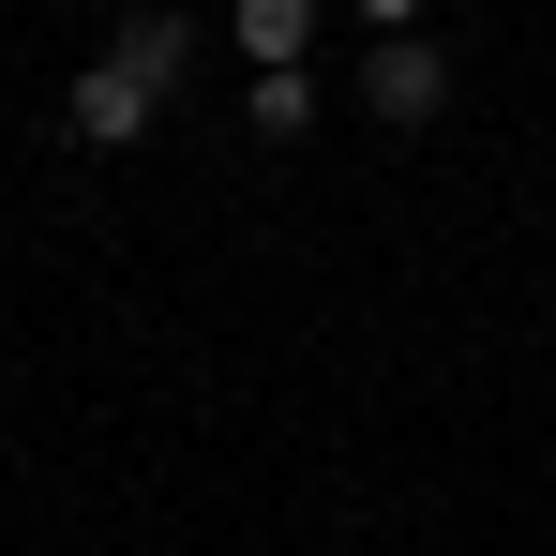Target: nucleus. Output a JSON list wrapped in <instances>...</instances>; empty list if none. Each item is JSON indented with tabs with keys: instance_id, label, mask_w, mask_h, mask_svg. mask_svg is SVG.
<instances>
[{
	"instance_id": "1",
	"label": "nucleus",
	"mask_w": 556,
	"mask_h": 556,
	"mask_svg": "<svg viewBox=\"0 0 556 556\" xmlns=\"http://www.w3.org/2000/svg\"><path fill=\"white\" fill-rule=\"evenodd\" d=\"M362 105L391 121V136H421V121L452 105V61H437L421 30H376V61H362Z\"/></svg>"
},
{
	"instance_id": "2",
	"label": "nucleus",
	"mask_w": 556,
	"mask_h": 556,
	"mask_svg": "<svg viewBox=\"0 0 556 556\" xmlns=\"http://www.w3.org/2000/svg\"><path fill=\"white\" fill-rule=\"evenodd\" d=\"M151 121H166V91H151V76H121V61H91V76L61 91V136H76V151H136Z\"/></svg>"
},
{
	"instance_id": "3",
	"label": "nucleus",
	"mask_w": 556,
	"mask_h": 556,
	"mask_svg": "<svg viewBox=\"0 0 556 556\" xmlns=\"http://www.w3.org/2000/svg\"><path fill=\"white\" fill-rule=\"evenodd\" d=\"M105 61H121V76H151V91H181V61H195V30H181V15H166V0H136V15H121V30H105Z\"/></svg>"
},
{
	"instance_id": "4",
	"label": "nucleus",
	"mask_w": 556,
	"mask_h": 556,
	"mask_svg": "<svg viewBox=\"0 0 556 556\" xmlns=\"http://www.w3.org/2000/svg\"><path fill=\"white\" fill-rule=\"evenodd\" d=\"M226 30H241V61H301L316 46V0H226Z\"/></svg>"
},
{
	"instance_id": "5",
	"label": "nucleus",
	"mask_w": 556,
	"mask_h": 556,
	"mask_svg": "<svg viewBox=\"0 0 556 556\" xmlns=\"http://www.w3.org/2000/svg\"><path fill=\"white\" fill-rule=\"evenodd\" d=\"M241 121H256V136H301V121H316V76H301V61H256V91H241Z\"/></svg>"
},
{
	"instance_id": "6",
	"label": "nucleus",
	"mask_w": 556,
	"mask_h": 556,
	"mask_svg": "<svg viewBox=\"0 0 556 556\" xmlns=\"http://www.w3.org/2000/svg\"><path fill=\"white\" fill-rule=\"evenodd\" d=\"M362 15H376V30H421V0H362Z\"/></svg>"
}]
</instances>
